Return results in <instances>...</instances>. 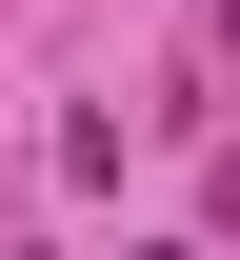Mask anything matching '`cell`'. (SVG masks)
<instances>
[{"instance_id":"cell-1","label":"cell","mask_w":240,"mask_h":260,"mask_svg":"<svg viewBox=\"0 0 240 260\" xmlns=\"http://www.w3.org/2000/svg\"><path fill=\"white\" fill-rule=\"evenodd\" d=\"M200 200H220V220H240V140H220V180H200Z\"/></svg>"}]
</instances>
